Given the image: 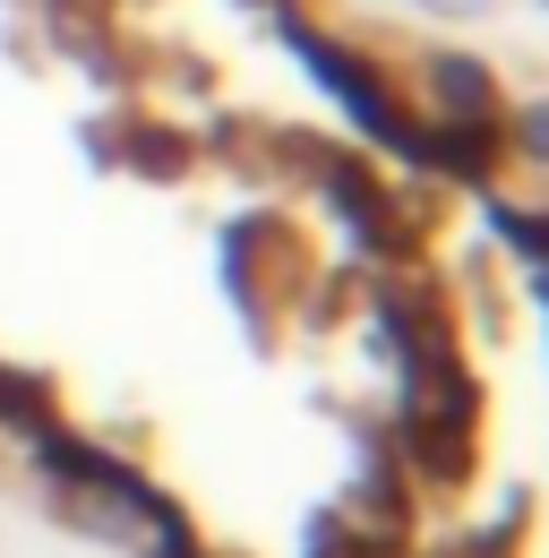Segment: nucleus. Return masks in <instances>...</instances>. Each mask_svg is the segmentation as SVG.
I'll use <instances>...</instances> for the list:
<instances>
[]
</instances>
